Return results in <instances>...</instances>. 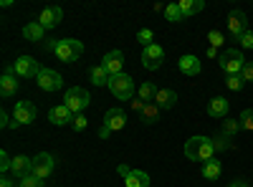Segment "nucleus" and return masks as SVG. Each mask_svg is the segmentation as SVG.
<instances>
[{
  "label": "nucleus",
  "mask_w": 253,
  "mask_h": 187,
  "mask_svg": "<svg viewBox=\"0 0 253 187\" xmlns=\"http://www.w3.org/2000/svg\"><path fill=\"white\" fill-rule=\"evenodd\" d=\"M185 154L193 162H208L215 154V144L210 137H190L185 142Z\"/></svg>",
  "instance_id": "obj_1"
},
{
  "label": "nucleus",
  "mask_w": 253,
  "mask_h": 187,
  "mask_svg": "<svg viewBox=\"0 0 253 187\" xmlns=\"http://www.w3.org/2000/svg\"><path fill=\"white\" fill-rule=\"evenodd\" d=\"M89 101H91L89 91H86V89H81V86H74V89H69L66 94H63V107H66L74 116L86 109V107H89Z\"/></svg>",
  "instance_id": "obj_2"
},
{
  "label": "nucleus",
  "mask_w": 253,
  "mask_h": 187,
  "mask_svg": "<svg viewBox=\"0 0 253 187\" xmlns=\"http://www.w3.org/2000/svg\"><path fill=\"white\" fill-rule=\"evenodd\" d=\"M109 91L119 99V101H129L134 96V81L132 76H126V74H117L109 78Z\"/></svg>",
  "instance_id": "obj_3"
},
{
  "label": "nucleus",
  "mask_w": 253,
  "mask_h": 187,
  "mask_svg": "<svg viewBox=\"0 0 253 187\" xmlns=\"http://www.w3.org/2000/svg\"><path fill=\"white\" fill-rule=\"evenodd\" d=\"M84 53V43L76 38H63L56 43V56L58 61H63V64H74V61Z\"/></svg>",
  "instance_id": "obj_4"
},
{
  "label": "nucleus",
  "mask_w": 253,
  "mask_h": 187,
  "mask_svg": "<svg viewBox=\"0 0 253 187\" xmlns=\"http://www.w3.org/2000/svg\"><path fill=\"white\" fill-rule=\"evenodd\" d=\"M218 61H220V69H223L228 76L241 74L243 66H246V58H243V53H241L238 48H228V51H223Z\"/></svg>",
  "instance_id": "obj_5"
},
{
  "label": "nucleus",
  "mask_w": 253,
  "mask_h": 187,
  "mask_svg": "<svg viewBox=\"0 0 253 187\" xmlns=\"http://www.w3.org/2000/svg\"><path fill=\"white\" fill-rule=\"evenodd\" d=\"M36 116H38V112H36L33 101H18L15 112H13V127H26V124L36 121Z\"/></svg>",
  "instance_id": "obj_6"
},
{
  "label": "nucleus",
  "mask_w": 253,
  "mask_h": 187,
  "mask_svg": "<svg viewBox=\"0 0 253 187\" xmlns=\"http://www.w3.org/2000/svg\"><path fill=\"white\" fill-rule=\"evenodd\" d=\"M53 167H56V159L48 152H41L33 157V172L31 175H36L38 180H46V177H51Z\"/></svg>",
  "instance_id": "obj_7"
},
{
  "label": "nucleus",
  "mask_w": 253,
  "mask_h": 187,
  "mask_svg": "<svg viewBox=\"0 0 253 187\" xmlns=\"http://www.w3.org/2000/svg\"><path fill=\"white\" fill-rule=\"evenodd\" d=\"M41 71H43V69H41V64H38L33 56H20L15 61V74L23 76V78H38Z\"/></svg>",
  "instance_id": "obj_8"
},
{
  "label": "nucleus",
  "mask_w": 253,
  "mask_h": 187,
  "mask_svg": "<svg viewBox=\"0 0 253 187\" xmlns=\"http://www.w3.org/2000/svg\"><path fill=\"white\" fill-rule=\"evenodd\" d=\"M162 58H165V51H162V46H157V43L147 46V48L142 51V64H144V69H150V71H155V69L162 66Z\"/></svg>",
  "instance_id": "obj_9"
},
{
  "label": "nucleus",
  "mask_w": 253,
  "mask_h": 187,
  "mask_svg": "<svg viewBox=\"0 0 253 187\" xmlns=\"http://www.w3.org/2000/svg\"><path fill=\"white\" fill-rule=\"evenodd\" d=\"M38 86L43 89V91H56V89H61L63 86V78H61V74H56L53 69H43L38 74Z\"/></svg>",
  "instance_id": "obj_10"
},
{
  "label": "nucleus",
  "mask_w": 253,
  "mask_h": 187,
  "mask_svg": "<svg viewBox=\"0 0 253 187\" xmlns=\"http://www.w3.org/2000/svg\"><path fill=\"white\" fill-rule=\"evenodd\" d=\"M228 31H230V36H233L236 40L248 31V20H246V13H241V10H233L228 15Z\"/></svg>",
  "instance_id": "obj_11"
},
{
  "label": "nucleus",
  "mask_w": 253,
  "mask_h": 187,
  "mask_svg": "<svg viewBox=\"0 0 253 187\" xmlns=\"http://www.w3.org/2000/svg\"><path fill=\"white\" fill-rule=\"evenodd\" d=\"M61 18H63L61 8H56V5H48V8H43V10H41V15H38V23H41V26H43V28L48 31V28H56V26L61 23Z\"/></svg>",
  "instance_id": "obj_12"
},
{
  "label": "nucleus",
  "mask_w": 253,
  "mask_h": 187,
  "mask_svg": "<svg viewBox=\"0 0 253 187\" xmlns=\"http://www.w3.org/2000/svg\"><path fill=\"white\" fill-rule=\"evenodd\" d=\"M15 66H5V74L0 76V94L5 99H10L15 91H18V81H15Z\"/></svg>",
  "instance_id": "obj_13"
},
{
  "label": "nucleus",
  "mask_w": 253,
  "mask_h": 187,
  "mask_svg": "<svg viewBox=\"0 0 253 187\" xmlns=\"http://www.w3.org/2000/svg\"><path fill=\"white\" fill-rule=\"evenodd\" d=\"M124 124H126V116H124V112L117 109V107L104 114V127H107L109 132H119V129H124Z\"/></svg>",
  "instance_id": "obj_14"
},
{
  "label": "nucleus",
  "mask_w": 253,
  "mask_h": 187,
  "mask_svg": "<svg viewBox=\"0 0 253 187\" xmlns=\"http://www.w3.org/2000/svg\"><path fill=\"white\" fill-rule=\"evenodd\" d=\"M122 64H124V56H122V51H109L107 56H104V61H101V66L109 71V76L122 74Z\"/></svg>",
  "instance_id": "obj_15"
},
{
  "label": "nucleus",
  "mask_w": 253,
  "mask_h": 187,
  "mask_svg": "<svg viewBox=\"0 0 253 187\" xmlns=\"http://www.w3.org/2000/svg\"><path fill=\"white\" fill-rule=\"evenodd\" d=\"M10 172H13V175H18L20 180H23L26 175H31V172H33V159H31V157H26V154L13 157V167H10Z\"/></svg>",
  "instance_id": "obj_16"
},
{
  "label": "nucleus",
  "mask_w": 253,
  "mask_h": 187,
  "mask_svg": "<svg viewBox=\"0 0 253 187\" xmlns=\"http://www.w3.org/2000/svg\"><path fill=\"white\" fill-rule=\"evenodd\" d=\"M228 99H223V96H215V99H210V104H208V114L213 116V119H223L225 114H228Z\"/></svg>",
  "instance_id": "obj_17"
},
{
  "label": "nucleus",
  "mask_w": 253,
  "mask_h": 187,
  "mask_svg": "<svg viewBox=\"0 0 253 187\" xmlns=\"http://www.w3.org/2000/svg\"><path fill=\"white\" fill-rule=\"evenodd\" d=\"M48 119L56 124V127H63V124H71V121H74V114L61 104V107H53V109L48 112Z\"/></svg>",
  "instance_id": "obj_18"
},
{
  "label": "nucleus",
  "mask_w": 253,
  "mask_h": 187,
  "mask_svg": "<svg viewBox=\"0 0 253 187\" xmlns=\"http://www.w3.org/2000/svg\"><path fill=\"white\" fill-rule=\"evenodd\" d=\"M155 104L160 109H172L177 104V94L172 89H157V96H155Z\"/></svg>",
  "instance_id": "obj_19"
},
{
  "label": "nucleus",
  "mask_w": 253,
  "mask_h": 187,
  "mask_svg": "<svg viewBox=\"0 0 253 187\" xmlns=\"http://www.w3.org/2000/svg\"><path fill=\"white\" fill-rule=\"evenodd\" d=\"M177 66H180V71H182L185 76H198V74H200V61H198V56H182V58L177 61Z\"/></svg>",
  "instance_id": "obj_20"
},
{
  "label": "nucleus",
  "mask_w": 253,
  "mask_h": 187,
  "mask_svg": "<svg viewBox=\"0 0 253 187\" xmlns=\"http://www.w3.org/2000/svg\"><path fill=\"white\" fill-rule=\"evenodd\" d=\"M177 8H180L182 18H190V15H198L205 8V3L203 0H177Z\"/></svg>",
  "instance_id": "obj_21"
},
{
  "label": "nucleus",
  "mask_w": 253,
  "mask_h": 187,
  "mask_svg": "<svg viewBox=\"0 0 253 187\" xmlns=\"http://www.w3.org/2000/svg\"><path fill=\"white\" fill-rule=\"evenodd\" d=\"M124 182H126V187H150V175L142 170H132L124 177Z\"/></svg>",
  "instance_id": "obj_22"
},
{
  "label": "nucleus",
  "mask_w": 253,
  "mask_h": 187,
  "mask_svg": "<svg viewBox=\"0 0 253 187\" xmlns=\"http://www.w3.org/2000/svg\"><path fill=\"white\" fill-rule=\"evenodd\" d=\"M43 33H46V28L41 26L38 20H33V23L23 26V36H26L28 40H41V38H43Z\"/></svg>",
  "instance_id": "obj_23"
},
{
  "label": "nucleus",
  "mask_w": 253,
  "mask_h": 187,
  "mask_svg": "<svg viewBox=\"0 0 253 187\" xmlns=\"http://www.w3.org/2000/svg\"><path fill=\"white\" fill-rule=\"evenodd\" d=\"M155 96H157L155 84H150V81H144V84L139 86V91H137V99H142L144 104H155Z\"/></svg>",
  "instance_id": "obj_24"
},
{
  "label": "nucleus",
  "mask_w": 253,
  "mask_h": 187,
  "mask_svg": "<svg viewBox=\"0 0 253 187\" xmlns=\"http://www.w3.org/2000/svg\"><path fill=\"white\" fill-rule=\"evenodd\" d=\"M220 172H223V167H220V162L213 157V159H208L205 164H203V177H208V180H215V177H220Z\"/></svg>",
  "instance_id": "obj_25"
},
{
  "label": "nucleus",
  "mask_w": 253,
  "mask_h": 187,
  "mask_svg": "<svg viewBox=\"0 0 253 187\" xmlns=\"http://www.w3.org/2000/svg\"><path fill=\"white\" fill-rule=\"evenodd\" d=\"M109 71L107 69H104V66H94L91 69V81H94V84L96 86H109Z\"/></svg>",
  "instance_id": "obj_26"
},
{
  "label": "nucleus",
  "mask_w": 253,
  "mask_h": 187,
  "mask_svg": "<svg viewBox=\"0 0 253 187\" xmlns=\"http://www.w3.org/2000/svg\"><path fill=\"white\" fill-rule=\"evenodd\" d=\"M139 116H142L144 124H155V121L160 119V107H157V104H147L144 112H142Z\"/></svg>",
  "instance_id": "obj_27"
},
{
  "label": "nucleus",
  "mask_w": 253,
  "mask_h": 187,
  "mask_svg": "<svg viewBox=\"0 0 253 187\" xmlns=\"http://www.w3.org/2000/svg\"><path fill=\"white\" fill-rule=\"evenodd\" d=\"M238 129H243L238 119H228V121H223V134H225L228 139L233 137V134H238Z\"/></svg>",
  "instance_id": "obj_28"
},
{
  "label": "nucleus",
  "mask_w": 253,
  "mask_h": 187,
  "mask_svg": "<svg viewBox=\"0 0 253 187\" xmlns=\"http://www.w3.org/2000/svg\"><path fill=\"white\" fill-rule=\"evenodd\" d=\"M165 18L170 20V23H180V20H182V13H180L177 3H170V5H167V10H165Z\"/></svg>",
  "instance_id": "obj_29"
},
{
  "label": "nucleus",
  "mask_w": 253,
  "mask_h": 187,
  "mask_svg": "<svg viewBox=\"0 0 253 187\" xmlns=\"http://www.w3.org/2000/svg\"><path fill=\"white\" fill-rule=\"evenodd\" d=\"M225 84H228V89H230V91H241V89L246 86V81L241 78V74H233V76H228Z\"/></svg>",
  "instance_id": "obj_30"
},
{
  "label": "nucleus",
  "mask_w": 253,
  "mask_h": 187,
  "mask_svg": "<svg viewBox=\"0 0 253 187\" xmlns=\"http://www.w3.org/2000/svg\"><path fill=\"white\" fill-rule=\"evenodd\" d=\"M137 40H139V43L147 48V46H152V40H155V33L150 31V28H142L139 33H137Z\"/></svg>",
  "instance_id": "obj_31"
},
{
  "label": "nucleus",
  "mask_w": 253,
  "mask_h": 187,
  "mask_svg": "<svg viewBox=\"0 0 253 187\" xmlns=\"http://www.w3.org/2000/svg\"><path fill=\"white\" fill-rule=\"evenodd\" d=\"M18 187H46V185H43V180H38L36 175H26L23 180L18 182Z\"/></svg>",
  "instance_id": "obj_32"
},
{
  "label": "nucleus",
  "mask_w": 253,
  "mask_h": 187,
  "mask_svg": "<svg viewBox=\"0 0 253 187\" xmlns=\"http://www.w3.org/2000/svg\"><path fill=\"white\" fill-rule=\"evenodd\" d=\"M238 121H241V127H243V129L253 132V109H246V112L241 114V119H238Z\"/></svg>",
  "instance_id": "obj_33"
},
{
  "label": "nucleus",
  "mask_w": 253,
  "mask_h": 187,
  "mask_svg": "<svg viewBox=\"0 0 253 187\" xmlns=\"http://www.w3.org/2000/svg\"><path fill=\"white\" fill-rule=\"evenodd\" d=\"M71 127H74V132H84V129L89 127V119L84 116V114H76L74 121H71Z\"/></svg>",
  "instance_id": "obj_34"
},
{
  "label": "nucleus",
  "mask_w": 253,
  "mask_h": 187,
  "mask_svg": "<svg viewBox=\"0 0 253 187\" xmlns=\"http://www.w3.org/2000/svg\"><path fill=\"white\" fill-rule=\"evenodd\" d=\"M208 43L213 46V48H220L223 46V33L220 31H210L208 33Z\"/></svg>",
  "instance_id": "obj_35"
},
{
  "label": "nucleus",
  "mask_w": 253,
  "mask_h": 187,
  "mask_svg": "<svg viewBox=\"0 0 253 187\" xmlns=\"http://www.w3.org/2000/svg\"><path fill=\"white\" fill-rule=\"evenodd\" d=\"M10 167H13V157L3 150V152H0V170H3V172H10Z\"/></svg>",
  "instance_id": "obj_36"
},
{
  "label": "nucleus",
  "mask_w": 253,
  "mask_h": 187,
  "mask_svg": "<svg viewBox=\"0 0 253 187\" xmlns=\"http://www.w3.org/2000/svg\"><path fill=\"white\" fill-rule=\"evenodd\" d=\"M213 144H215V152H223V150H230V139H228L225 134H220V137H215V139H213Z\"/></svg>",
  "instance_id": "obj_37"
},
{
  "label": "nucleus",
  "mask_w": 253,
  "mask_h": 187,
  "mask_svg": "<svg viewBox=\"0 0 253 187\" xmlns=\"http://www.w3.org/2000/svg\"><path fill=\"white\" fill-rule=\"evenodd\" d=\"M241 78L246 81V84H253V61H246V66L241 71Z\"/></svg>",
  "instance_id": "obj_38"
},
{
  "label": "nucleus",
  "mask_w": 253,
  "mask_h": 187,
  "mask_svg": "<svg viewBox=\"0 0 253 187\" xmlns=\"http://www.w3.org/2000/svg\"><path fill=\"white\" fill-rule=\"evenodd\" d=\"M238 43H241L243 48H253V33H251V31H246V33L238 38Z\"/></svg>",
  "instance_id": "obj_39"
},
{
  "label": "nucleus",
  "mask_w": 253,
  "mask_h": 187,
  "mask_svg": "<svg viewBox=\"0 0 253 187\" xmlns=\"http://www.w3.org/2000/svg\"><path fill=\"white\" fill-rule=\"evenodd\" d=\"M144 107H147V104H144L142 99H134V101H132V109H134V112H139V114L144 112Z\"/></svg>",
  "instance_id": "obj_40"
},
{
  "label": "nucleus",
  "mask_w": 253,
  "mask_h": 187,
  "mask_svg": "<svg viewBox=\"0 0 253 187\" xmlns=\"http://www.w3.org/2000/svg\"><path fill=\"white\" fill-rule=\"evenodd\" d=\"M0 124H3V129L13 127V121H8V112H3V114H0Z\"/></svg>",
  "instance_id": "obj_41"
},
{
  "label": "nucleus",
  "mask_w": 253,
  "mask_h": 187,
  "mask_svg": "<svg viewBox=\"0 0 253 187\" xmlns=\"http://www.w3.org/2000/svg\"><path fill=\"white\" fill-rule=\"evenodd\" d=\"M0 187H15V180H10V177H3V180H0Z\"/></svg>",
  "instance_id": "obj_42"
},
{
  "label": "nucleus",
  "mask_w": 253,
  "mask_h": 187,
  "mask_svg": "<svg viewBox=\"0 0 253 187\" xmlns=\"http://www.w3.org/2000/svg\"><path fill=\"white\" fill-rule=\"evenodd\" d=\"M117 172H119L122 177H126V175H129L132 170H129V167H126V164H119V167H117Z\"/></svg>",
  "instance_id": "obj_43"
},
{
  "label": "nucleus",
  "mask_w": 253,
  "mask_h": 187,
  "mask_svg": "<svg viewBox=\"0 0 253 187\" xmlns=\"http://www.w3.org/2000/svg\"><path fill=\"white\" fill-rule=\"evenodd\" d=\"M109 134H112V132H109V129H107V127H101V129H99V137H101V139H107V137H109Z\"/></svg>",
  "instance_id": "obj_44"
},
{
  "label": "nucleus",
  "mask_w": 253,
  "mask_h": 187,
  "mask_svg": "<svg viewBox=\"0 0 253 187\" xmlns=\"http://www.w3.org/2000/svg\"><path fill=\"white\" fill-rule=\"evenodd\" d=\"M215 56H218V48L210 46V48H208V58H215Z\"/></svg>",
  "instance_id": "obj_45"
},
{
  "label": "nucleus",
  "mask_w": 253,
  "mask_h": 187,
  "mask_svg": "<svg viewBox=\"0 0 253 187\" xmlns=\"http://www.w3.org/2000/svg\"><path fill=\"white\" fill-rule=\"evenodd\" d=\"M228 187H248L246 182H236V185H228Z\"/></svg>",
  "instance_id": "obj_46"
}]
</instances>
